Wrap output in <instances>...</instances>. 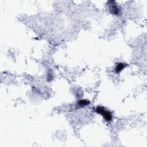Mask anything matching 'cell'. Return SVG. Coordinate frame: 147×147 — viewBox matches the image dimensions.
Here are the masks:
<instances>
[{"instance_id": "obj_1", "label": "cell", "mask_w": 147, "mask_h": 147, "mask_svg": "<svg viewBox=\"0 0 147 147\" xmlns=\"http://www.w3.org/2000/svg\"><path fill=\"white\" fill-rule=\"evenodd\" d=\"M95 111L96 113L102 115L104 119L107 122L111 121L113 119V115L111 113L102 106H98L97 107H96L95 109Z\"/></svg>"}, {"instance_id": "obj_2", "label": "cell", "mask_w": 147, "mask_h": 147, "mask_svg": "<svg viewBox=\"0 0 147 147\" xmlns=\"http://www.w3.org/2000/svg\"><path fill=\"white\" fill-rule=\"evenodd\" d=\"M109 10L111 13L114 15H119L121 13V10L115 1H109Z\"/></svg>"}, {"instance_id": "obj_3", "label": "cell", "mask_w": 147, "mask_h": 147, "mask_svg": "<svg viewBox=\"0 0 147 147\" xmlns=\"http://www.w3.org/2000/svg\"><path fill=\"white\" fill-rule=\"evenodd\" d=\"M126 66V64L123 63H118L117 64L115 68V71L117 73L121 72Z\"/></svg>"}, {"instance_id": "obj_4", "label": "cell", "mask_w": 147, "mask_h": 147, "mask_svg": "<svg viewBox=\"0 0 147 147\" xmlns=\"http://www.w3.org/2000/svg\"><path fill=\"white\" fill-rule=\"evenodd\" d=\"M90 103V102L87 100H85V99H81L80 100L78 101V105L79 107H84V106H86L87 105H88Z\"/></svg>"}]
</instances>
